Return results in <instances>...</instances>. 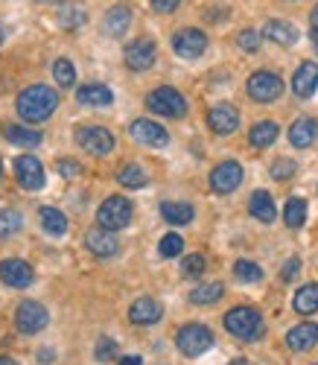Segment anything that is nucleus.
Masks as SVG:
<instances>
[{
	"mask_svg": "<svg viewBox=\"0 0 318 365\" xmlns=\"http://www.w3.org/2000/svg\"><path fill=\"white\" fill-rule=\"evenodd\" d=\"M15 106H18V114L24 117V123H44L58 108V94L47 85H29L18 94Z\"/></svg>",
	"mask_w": 318,
	"mask_h": 365,
	"instance_id": "f257e3e1",
	"label": "nucleus"
},
{
	"mask_svg": "<svg viewBox=\"0 0 318 365\" xmlns=\"http://www.w3.org/2000/svg\"><path fill=\"white\" fill-rule=\"evenodd\" d=\"M225 330L237 339H257L263 333V316L254 310V307H234L225 313Z\"/></svg>",
	"mask_w": 318,
	"mask_h": 365,
	"instance_id": "f03ea898",
	"label": "nucleus"
},
{
	"mask_svg": "<svg viewBox=\"0 0 318 365\" xmlns=\"http://www.w3.org/2000/svg\"><path fill=\"white\" fill-rule=\"evenodd\" d=\"M97 222H100V228H108V231L125 228L132 222V202L125 196H108L97 207Z\"/></svg>",
	"mask_w": 318,
	"mask_h": 365,
	"instance_id": "7ed1b4c3",
	"label": "nucleus"
},
{
	"mask_svg": "<svg viewBox=\"0 0 318 365\" xmlns=\"http://www.w3.org/2000/svg\"><path fill=\"white\" fill-rule=\"evenodd\" d=\"M175 345L184 356H202L205 351H210L213 345V333L205 327V324H184L178 330V336H175Z\"/></svg>",
	"mask_w": 318,
	"mask_h": 365,
	"instance_id": "20e7f679",
	"label": "nucleus"
},
{
	"mask_svg": "<svg viewBox=\"0 0 318 365\" xmlns=\"http://www.w3.org/2000/svg\"><path fill=\"white\" fill-rule=\"evenodd\" d=\"M50 322V313L44 304L39 301H21L18 310H15V327L24 333V336H36V333H41Z\"/></svg>",
	"mask_w": 318,
	"mask_h": 365,
	"instance_id": "39448f33",
	"label": "nucleus"
},
{
	"mask_svg": "<svg viewBox=\"0 0 318 365\" xmlns=\"http://www.w3.org/2000/svg\"><path fill=\"white\" fill-rule=\"evenodd\" d=\"M245 91H248V97L254 103H275L283 94V79L272 71H257V73L248 76Z\"/></svg>",
	"mask_w": 318,
	"mask_h": 365,
	"instance_id": "423d86ee",
	"label": "nucleus"
},
{
	"mask_svg": "<svg viewBox=\"0 0 318 365\" xmlns=\"http://www.w3.org/2000/svg\"><path fill=\"white\" fill-rule=\"evenodd\" d=\"M146 106H149V111L161 114V117H184L187 114V100L170 85L155 88L152 94L146 97Z\"/></svg>",
	"mask_w": 318,
	"mask_h": 365,
	"instance_id": "0eeeda50",
	"label": "nucleus"
},
{
	"mask_svg": "<svg viewBox=\"0 0 318 365\" xmlns=\"http://www.w3.org/2000/svg\"><path fill=\"white\" fill-rule=\"evenodd\" d=\"M76 140L88 155H97V158L108 155V152L114 149V135L106 126H82L76 132Z\"/></svg>",
	"mask_w": 318,
	"mask_h": 365,
	"instance_id": "6e6552de",
	"label": "nucleus"
},
{
	"mask_svg": "<svg viewBox=\"0 0 318 365\" xmlns=\"http://www.w3.org/2000/svg\"><path fill=\"white\" fill-rule=\"evenodd\" d=\"M173 50L181 58H199L207 50V36L202 33V29H193V26L178 29V33L173 36Z\"/></svg>",
	"mask_w": 318,
	"mask_h": 365,
	"instance_id": "1a4fd4ad",
	"label": "nucleus"
},
{
	"mask_svg": "<svg viewBox=\"0 0 318 365\" xmlns=\"http://www.w3.org/2000/svg\"><path fill=\"white\" fill-rule=\"evenodd\" d=\"M15 178H18V185L24 190H33V193L41 190L44 187V167H41V161L33 158V155L15 158Z\"/></svg>",
	"mask_w": 318,
	"mask_h": 365,
	"instance_id": "9d476101",
	"label": "nucleus"
},
{
	"mask_svg": "<svg viewBox=\"0 0 318 365\" xmlns=\"http://www.w3.org/2000/svg\"><path fill=\"white\" fill-rule=\"evenodd\" d=\"M242 185V164H237V161H222L219 167H213V173H210V187L216 190V193H234L237 187Z\"/></svg>",
	"mask_w": 318,
	"mask_h": 365,
	"instance_id": "9b49d317",
	"label": "nucleus"
},
{
	"mask_svg": "<svg viewBox=\"0 0 318 365\" xmlns=\"http://www.w3.org/2000/svg\"><path fill=\"white\" fill-rule=\"evenodd\" d=\"M155 65V41L152 38H138L125 47V68L135 71V73H143Z\"/></svg>",
	"mask_w": 318,
	"mask_h": 365,
	"instance_id": "f8f14e48",
	"label": "nucleus"
},
{
	"mask_svg": "<svg viewBox=\"0 0 318 365\" xmlns=\"http://www.w3.org/2000/svg\"><path fill=\"white\" fill-rule=\"evenodd\" d=\"M0 281L15 287V289H24V287H29L36 281V272H33V266H29L26 260L9 257V260L0 263Z\"/></svg>",
	"mask_w": 318,
	"mask_h": 365,
	"instance_id": "ddd939ff",
	"label": "nucleus"
},
{
	"mask_svg": "<svg viewBox=\"0 0 318 365\" xmlns=\"http://www.w3.org/2000/svg\"><path fill=\"white\" fill-rule=\"evenodd\" d=\"M129 132H132V138L138 140V143H143V146H155V149H161V146H167L170 143V135H167V129L164 126H158L155 120H135V123L129 126Z\"/></svg>",
	"mask_w": 318,
	"mask_h": 365,
	"instance_id": "4468645a",
	"label": "nucleus"
},
{
	"mask_svg": "<svg viewBox=\"0 0 318 365\" xmlns=\"http://www.w3.org/2000/svg\"><path fill=\"white\" fill-rule=\"evenodd\" d=\"M207 126L216 132V135H231L237 132L240 126V111L231 106V103H219L207 111Z\"/></svg>",
	"mask_w": 318,
	"mask_h": 365,
	"instance_id": "2eb2a0df",
	"label": "nucleus"
},
{
	"mask_svg": "<svg viewBox=\"0 0 318 365\" xmlns=\"http://www.w3.org/2000/svg\"><path fill=\"white\" fill-rule=\"evenodd\" d=\"M85 246H88L91 255H97V257H114L120 252V240L108 228H91L85 234Z\"/></svg>",
	"mask_w": 318,
	"mask_h": 365,
	"instance_id": "dca6fc26",
	"label": "nucleus"
},
{
	"mask_svg": "<svg viewBox=\"0 0 318 365\" xmlns=\"http://www.w3.org/2000/svg\"><path fill=\"white\" fill-rule=\"evenodd\" d=\"M286 345H289V351H312L318 345V324L315 322H301L295 324L289 333H286Z\"/></svg>",
	"mask_w": 318,
	"mask_h": 365,
	"instance_id": "f3484780",
	"label": "nucleus"
},
{
	"mask_svg": "<svg viewBox=\"0 0 318 365\" xmlns=\"http://www.w3.org/2000/svg\"><path fill=\"white\" fill-rule=\"evenodd\" d=\"M315 88H318V65L315 62H301V68L292 76V91L301 100H307V97L315 94Z\"/></svg>",
	"mask_w": 318,
	"mask_h": 365,
	"instance_id": "a211bd4d",
	"label": "nucleus"
},
{
	"mask_svg": "<svg viewBox=\"0 0 318 365\" xmlns=\"http://www.w3.org/2000/svg\"><path fill=\"white\" fill-rule=\"evenodd\" d=\"M161 316H164V307L155 298H138L129 307V319L135 324H155V322H161Z\"/></svg>",
	"mask_w": 318,
	"mask_h": 365,
	"instance_id": "6ab92c4d",
	"label": "nucleus"
},
{
	"mask_svg": "<svg viewBox=\"0 0 318 365\" xmlns=\"http://www.w3.org/2000/svg\"><path fill=\"white\" fill-rule=\"evenodd\" d=\"M248 210H251V217L257 220V222H275L277 217V207H275V199L266 193V190H254L251 199H248Z\"/></svg>",
	"mask_w": 318,
	"mask_h": 365,
	"instance_id": "aec40b11",
	"label": "nucleus"
},
{
	"mask_svg": "<svg viewBox=\"0 0 318 365\" xmlns=\"http://www.w3.org/2000/svg\"><path fill=\"white\" fill-rule=\"evenodd\" d=\"M263 38L266 41H275V44H280V47H292L295 41H298V29L292 26V24H286V21H269L266 26H263Z\"/></svg>",
	"mask_w": 318,
	"mask_h": 365,
	"instance_id": "412c9836",
	"label": "nucleus"
},
{
	"mask_svg": "<svg viewBox=\"0 0 318 365\" xmlns=\"http://www.w3.org/2000/svg\"><path fill=\"white\" fill-rule=\"evenodd\" d=\"M315 138H318V123L312 117H298L295 123L289 126V143L295 149H307Z\"/></svg>",
	"mask_w": 318,
	"mask_h": 365,
	"instance_id": "4be33fe9",
	"label": "nucleus"
},
{
	"mask_svg": "<svg viewBox=\"0 0 318 365\" xmlns=\"http://www.w3.org/2000/svg\"><path fill=\"white\" fill-rule=\"evenodd\" d=\"M76 100L82 103V106H97V108H103V106H111L114 103V94H111V88L108 85H82L79 91H76Z\"/></svg>",
	"mask_w": 318,
	"mask_h": 365,
	"instance_id": "5701e85b",
	"label": "nucleus"
},
{
	"mask_svg": "<svg viewBox=\"0 0 318 365\" xmlns=\"http://www.w3.org/2000/svg\"><path fill=\"white\" fill-rule=\"evenodd\" d=\"M129 24H132L129 6H111V9L106 12V18H103V29H106L111 38H120L125 29H129Z\"/></svg>",
	"mask_w": 318,
	"mask_h": 365,
	"instance_id": "b1692460",
	"label": "nucleus"
},
{
	"mask_svg": "<svg viewBox=\"0 0 318 365\" xmlns=\"http://www.w3.org/2000/svg\"><path fill=\"white\" fill-rule=\"evenodd\" d=\"M222 295H225L222 281H205V284H199L193 292H190V304H196V307H207V304H216Z\"/></svg>",
	"mask_w": 318,
	"mask_h": 365,
	"instance_id": "393cba45",
	"label": "nucleus"
},
{
	"mask_svg": "<svg viewBox=\"0 0 318 365\" xmlns=\"http://www.w3.org/2000/svg\"><path fill=\"white\" fill-rule=\"evenodd\" d=\"M161 217L170 225H187V222H193L196 210H193V205H187V202H164L161 205Z\"/></svg>",
	"mask_w": 318,
	"mask_h": 365,
	"instance_id": "a878e982",
	"label": "nucleus"
},
{
	"mask_svg": "<svg viewBox=\"0 0 318 365\" xmlns=\"http://www.w3.org/2000/svg\"><path fill=\"white\" fill-rule=\"evenodd\" d=\"M277 132H280L277 123H272V120H260V123L251 126L248 140H251L254 149H266V146H272V143L277 140Z\"/></svg>",
	"mask_w": 318,
	"mask_h": 365,
	"instance_id": "bb28decb",
	"label": "nucleus"
},
{
	"mask_svg": "<svg viewBox=\"0 0 318 365\" xmlns=\"http://www.w3.org/2000/svg\"><path fill=\"white\" fill-rule=\"evenodd\" d=\"M41 228L50 234V237H61L68 231V220H65V214H61L58 207H50V205H44L41 207Z\"/></svg>",
	"mask_w": 318,
	"mask_h": 365,
	"instance_id": "cd10ccee",
	"label": "nucleus"
},
{
	"mask_svg": "<svg viewBox=\"0 0 318 365\" xmlns=\"http://www.w3.org/2000/svg\"><path fill=\"white\" fill-rule=\"evenodd\" d=\"M292 307H295V313H301V316L315 313V310H318V284L301 287V289L295 292V298H292Z\"/></svg>",
	"mask_w": 318,
	"mask_h": 365,
	"instance_id": "c85d7f7f",
	"label": "nucleus"
},
{
	"mask_svg": "<svg viewBox=\"0 0 318 365\" xmlns=\"http://www.w3.org/2000/svg\"><path fill=\"white\" fill-rule=\"evenodd\" d=\"M117 181L123 187H132V190H143L149 185V175L143 173L140 164H125L120 173H117Z\"/></svg>",
	"mask_w": 318,
	"mask_h": 365,
	"instance_id": "c756f323",
	"label": "nucleus"
},
{
	"mask_svg": "<svg viewBox=\"0 0 318 365\" xmlns=\"http://www.w3.org/2000/svg\"><path fill=\"white\" fill-rule=\"evenodd\" d=\"M283 222L289 225V228H301L307 222V202L298 199V196H292L289 202L283 205Z\"/></svg>",
	"mask_w": 318,
	"mask_h": 365,
	"instance_id": "7c9ffc66",
	"label": "nucleus"
},
{
	"mask_svg": "<svg viewBox=\"0 0 318 365\" xmlns=\"http://www.w3.org/2000/svg\"><path fill=\"white\" fill-rule=\"evenodd\" d=\"M6 140L15 146H39L41 143V132L26 129V126H6Z\"/></svg>",
	"mask_w": 318,
	"mask_h": 365,
	"instance_id": "2f4dec72",
	"label": "nucleus"
},
{
	"mask_svg": "<svg viewBox=\"0 0 318 365\" xmlns=\"http://www.w3.org/2000/svg\"><path fill=\"white\" fill-rule=\"evenodd\" d=\"M85 21H88V12L79 4H65V6H61V12H58V24L65 29H79Z\"/></svg>",
	"mask_w": 318,
	"mask_h": 365,
	"instance_id": "473e14b6",
	"label": "nucleus"
},
{
	"mask_svg": "<svg viewBox=\"0 0 318 365\" xmlns=\"http://www.w3.org/2000/svg\"><path fill=\"white\" fill-rule=\"evenodd\" d=\"M234 275L242 284H257V281H263V269L257 263H251V260H237L234 263Z\"/></svg>",
	"mask_w": 318,
	"mask_h": 365,
	"instance_id": "72a5a7b5",
	"label": "nucleus"
},
{
	"mask_svg": "<svg viewBox=\"0 0 318 365\" xmlns=\"http://www.w3.org/2000/svg\"><path fill=\"white\" fill-rule=\"evenodd\" d=\"M53 76H56V82L61 88H73V82H76L73 62H68V58H56V62H53Z\"/></svg>",
	"mask_w": 318,
	"mask_h": 365,
	"instance_id": "f704fd0d",
	"label": "nucleus"
},
{
	"mask_svg": "<svg viewBox=\"0 0 318 365\" xmlns=\"http://www.w3.org/2000/svg\"><path fill=\"white\" fill-rule=\"evenodd\" d=\"M21 222H24V217L18 214V210H12V207L0 210V237H12V234H18Z\"/></svg>",
	"mask_w": 318,
	"mask_h": 365,
	"instance_id": "c9c22d12",
	"label": "nucleus"
},
{
	"mask_svg": "<svg viewBox=\"0 0 318 365\" xmlns=\"http://www.w3.org/2000/svg\"><path fill=\"white\" fill-rule=\"evenodd\" d=\"M158 252H161V257H178V255L184 252L181 234H167L161 242H158Z\"/></svg>",
	"mask_w": 318,
	"mask_h": 365,
	"instance_id": "e433bc0d",
	"label": "nucleus"
},
{
	"mask_svg": "<svg viewBox=\"0 0 318 365\" xmlns=\"http://www.w3.org/2000/svg\"><path fill=\"white\" fill-rule=\"evenodd\" d=\"M205 266H207V263H205V257H202V255H190V257H184L181 272H184L187 278H193V281H196V278H202V275H205Z\"/></svg>",
	"mask_w": 318,
	"mask_h": 365,
	"instance_id": "4c0bfd02",
	"label": "nucleus"
},
{
	"mask_svg": "<svg viewBox=\"0 0 318 365\" xmlns=\"http://www.w3.org/2000/svg\"><path fill=\"white\" fill-rule=\"evenodd\" d=\"M295 161L292 158H277L275 164H272V178H277V181H286V178H292L295 175Z\"/></svg>",
	"mask_w": 318,
	"mask_h": 365,
	"instance_id": "58836bf2",
	"label": "nucleus"
},
{
	"mask_svg": "<svg viewBox=\"0 0 318 365\" xmlns=\"http://www.w3.org/2000/svg\"><path fill=\"white\" fill-rule=\"evenodd\" d=\"M93 356H97L100 362L114 359V356H117V342H114V339H108V336L97 339V348H93Z\"/></svg>",
	"mask_w": 318,
	"mask_h": 365,
	"instance_id": "ea45409f",
	"label": "nucleus"
},
{
	"mask_svg": "<svg viewBox=\"0 0 318 365\" xmlns=\"http://www.w3.org/2000/svg\"><path fill=\"white\" fill-rule=\"evenodd\" d=\"M237 44L245 53H257L260 50V33H254V29H242V33L237 36Z\"/></svg>",
	"mask_w": 318,
	"mask_h": 365,
	"instance_id": "a19ab883",
	"label": "nucleus"
},
{
	"mask_svg": "<svg viewBox=\"0 0 318 365\" xmlns=\"http://www.w3.org/2000/svg\"><path fill=\"white\" fill-rule=\"evenodd\" d=\"M181 6V0H152V9L155 12H161V15H170Z\"/></svg>",
	"mask_w": 318,
	"mask_h": 365,
	"instance_id": "79ce46f5",
	"label": "nucleus"
},
{
	"mask_svg": "<svg viewBox=\"0 0 318 365\" xmlns=\"http://www.w3.org/2000/svg\"><path fill=\"white\" fill-rule=\"evenodd\" d=\"M298 269H301V260H298V257H292L289 263H286V266L280 269V281H283V284H286V281H292V278L298 275Z\"/></svg>",
	"mask_w": 318,
	"mask_h": 365,
	"instance_id": "37998d69",
	"label": "nucleus"
},
{
	"mask_svg": "<svg viewBox=\"0 0 318 365\" xmlns=\"http://www.w3.org/2000/svg\"><path fill=\"white\" fill-rule=\"evenodd\" d=\"M58 173L65 175V178H73V175H79V164L71 161V158H61V161H58Z\"/></svg>",
	"mask_w": 318,
	"mask_h": 365,
	"instance_id": "c03bdc74",
	"label": "nucleus"
},
{
	"mask_svg": "<svg viewBox=\"0 0 318 365\" xmlns=\"http://www.w3.org/2000/svg\"><path fill=\"white\" fill-rule=\"evenodd\" d=\"M120 365H143V359L140 356H125V359H120Z\"/></svg>",
	"mask_w": 318,
	"mask_h": 365,
	"instance_id": "a18cd8bd",
	"label": "nucleus"
},
{
	"mask_svg": "<svg viewBox=\"0 0 318 365\" xmlns=\"http://www.w3.org/2000/svg\"><path fill=\"white\" fill-rule=\"evenodd\" d=\"M39 359H41V362H53V351H50V348H41Z\"/></svg>",
	"mask_w": 318,
	"mask_h": 365,
	"instance_id": "49530a36",
	"label": "nucleus"
},
{
	"mask_svg": "<svg viewBox=\"0 0 318 365\" xmlns=\"http://www.w3.org/2000/svg\"><path fill=\"white\" fill-rule=\"evenodd\" d=\"M309 41H312V47L318 50V26H309Z\"/></svg>",
	"mask_w": 318,
	"mask_h": 365,
	"instance_id": "de8ad7c7",
	"label": "nucleus"
},
{
	"mask_svg": "<svg viewBox=\"0 0 318 365\" xmlns=\"http://www.w3.org/2000/svg\"><path fill=\"white\" fill-rule=\"evenodd\" d=\"M309 24H312V26H318V6L312 9V15H309Z\"/></svg>",
	"mask_w": 318,
	"mask_h": 365,
	"instance_id": "09e8293b",
	"label": "nucleus"
},
{
	"mask_svg": "<svg viewBox=\"0 0 318 365\" xmlns=\"http://www.w3.org/2000/svg\"><path fill=\"white\" fill-rule=\"evenodd\" d=\"M0 365H15V359H9V356H0Z\"/></svg>",
	"mask_w": 318,
	"mask_h": 365,
	"instance_id": "8fccbe9b",
	"label": "nucleus"
},
{
	"mask_svg": "<svg viewBox=\"0 0 318 365\" xmlns=\"http://www.w3.org/2000/svg\"><path fill=\"white\" fill-rule=\"evenodd\" d=\"M39 4H58V0H39Z\"/></svg>",
	"mask_w": 318,
	"mask_h": 365,
	"instance_id": "3c124183",
	"label": "nucleus"
},
{
	"mask_svg": "<svg viewBox=\"0 0 318 365\" xmlns=\"http://www.w3.org/2000/svg\"><path fill=\"white\" fill-rule=\"evenodd\" d=\"M0 44H4V29H0Z\"/></svg>",
	"mask_w": 318,
	"mask_h": 365,
	"instance_id": "603ef678",
	"label": "nucleus"
},
{
	"mask_svg": "<svg viewBox=\"0 0 318 365\" xmlns=\"http://www.w3.org/2000/svg\"><path fill=\"white\" fill-rule=\"evenodd\" d=\"M0 175H4V161H0Z\"/></svg>",
	"mask_w": 318,
	"mask_h": 365,
	"instance_id": "864d4df0",
	"label": "nucleus"
}]
</instances>
